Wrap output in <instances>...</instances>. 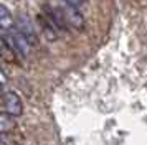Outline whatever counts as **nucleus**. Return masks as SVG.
Listing matches in <instances>:
<instances>
[{"instance_id": "1", "label": "nucleus", "mask_w": 147, "mask_h": 145, "mask_svg": "<svg viewBox=\"0 0 147 145\" xmlns=\"http://www.w3.org/2000/svg\"><path fill=\"white\" fill-rule=\"evenodd\" d=\"M15 30H17L18 33H22V35L28 40V43H30L32 46H35L36 43H38L36 32H35L33 25H32V21H30V18H28L27 15L20 13V15L15 18Z\"/></svg>"}, {"instance_id": "2", "label": "nucleus", "mask_w": 147, "mask_h": 145, "mask_svg": "<svg viewBox=\"0 0 147 145\" xmlns=\"http://www.w3.org/2000/svg\"><path fill=\"white\" fill-rule=\"evenodd\" d=\"M2 102H3V109L7 114H10L12 117H20L23 114V102L18 97V94L13 91L3 92L2 96Z\"/></svg>"}, {"instance_id": "3", "label": "nucleus", "mask_w": 147, "mask_h": 145, "mask_svg": "<svg viewBox=\"0 0 147 145\" xmlns=\"http://www.w3.org/2000/svg\"><path fill=\"white\" fill-rule=\"evenodd\" d=\"M61 13H63V18L66 21L68 28H74V30H78V32L84 30V17L80 13L78 8L65 5V7H61Z\"/></svg>"}, {"instance_id": "4", "label": "nucleus", "mask_w": 147, "mask_h": 145, "mask_svg": "<svg viewBox=\"0 0 147 145\" xmlns=\"http://www.w3.org/2000/svg\"><path fill=\"white\" fill-rule=\"evenodd\" d=\"M0 58L7 63L17 61V53H15L12 41H10V33L0 32Z\"/></svg>"}, {"instance_id": "5", "label": "nucleus", "mask_w": 147, "mask_h": 145, "mask_svg": "<svg viewBox=\"0 0 147 145\" xmlns=\"http://www.w3.org/2000/svg\"><path fill=\"white\" fill-rule=\"evenodd\" d=\"M10 41H12V46H13V50H15L17 54H20L23 58H27L28 54H30L32 45L28 43V40L25 38L22 33H18L17 30H15L13 33H10Z\"/></svg>"}, {"instance_id": "6", "label": "nucleus", "mask_w": 147, "mask_h": 145, "mask_svg": "<svg viewBox=\"0 0 147 145\" xmlns=\"http://www.w3.org/2000/svg\"><path fill=\"white\" fill-rule=\"evenodd\" d=\"M43 15L53 23V26L56 28V30H68L66 21H65V18H63V13H61L60 7L45 5V13H43Z\"/></svg>"}, {"instance_id": "7", "label": "nucleus", "mask_w": 147, "mask_h": 145, "mask_svg": "<svg viewBox=\"0 0 147 145\" xmlns=\"http://www.w3.org/2000/svg\"><path fill=\"white\" fill-rule=\"evenodd\" d=\"M15 26V18L7 7L0 5V32H10Z\"/></svg>"}, {"instance_id": "8", "label": "nucleus", "mask_w": 147, "mask_h": 145, "mask_svg": "<svg viewBox=\"0 0 147 145\" xmlns=\"http://www.w3.org/2000/svg\"><path fill=\"white\" fill-rule=\"evenodd\" d=\"M15 127H17V120L15 117H12L10 114L7 112H0V134L2 135H5V134H10V132L15 130Z\"/></svg>"}, {"instance_id": "9", "label": "nucleus", "mask_w": 147, "mask_h": 145, "mask_svg": "<svg viewBox=\"0 0 147 145\" xmlns=\"http://www.w3.org/2000/svg\"><path fill=\"white\" fill-rule=\"evenodd\" d=\"M38 23H40V28H41V32H43V35L48 40H56V28H55L53 23L45 15H38Z\"/></svg>"}, {"instance_id": "10", "label": "nucleus", "mask_w": 147, "mask_h": 145, "mask_svg": "<svg viewBox=\"0 0 147 145\" xmlns=\"http://www.w3.org/2000/svg\"><path fill=\"white\" fill-rule=\"evenodd\" d=\"M65 2V5H69V7H74V8H80L86 0H63Z\"/></svg>"}, {"instance_id": "11", "label": "nucleus", "mask_w": 147, "mask_h": 145, "mask_svg": "<svg viewBox=\"0 0 147 145\" xmlns=\"http://www.w3.org/2000/svg\"><path fill=\"white\" fill-rule=\"evenodd\" d=\"M5 83H7V76H5V72L0 69V86H3Z\"/></svg>"}, {"instance_id": "12", "label": "nucleus", "mask_w": 147, "mask_h": 145, "mask_svg": "<svg viewBox=\"0 0 147 145\" xmlns=\"http://www.w3.org/2000/svg\"><path fill=\"white\" fill-rule=\"evenodd\" d=\"M0 145H10L7 142V138H5V135H2V134H0Z\"/></svg>"}, {"instance_id": "13", "label": "nucleus", "mask_w": 147, "mask_h": 145, "mask_svg": "<svg viewBox=\"0 0 147 145\" xmlns=\"http://www.w3.org/2000/svg\"><path fill=\"white\" fill-rule=\"evenodd\" d=\"M2 96H3V87L0 86V97H2Z\"/></svg>"}]
</instances>
